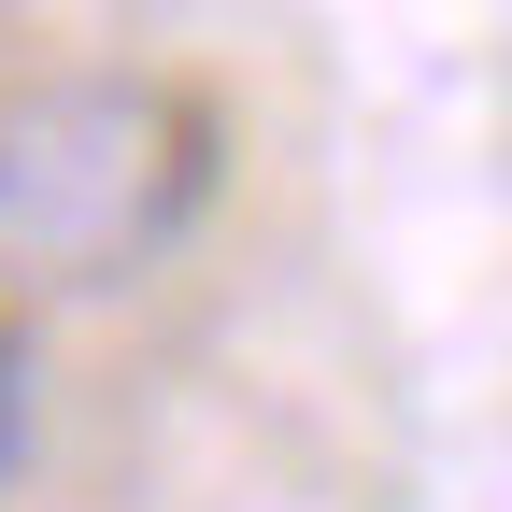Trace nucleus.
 <instances>
[{
	"label": "nucleus",
	"instance_id": "f257e3e1",
	"mask_svg": "<svg viewBox=\"0 0 512 512\" xmlns=\"http://www.w3.org/2000/svg\"><path fill=\"white\" fill-rule=\"evenodd\" d=\"M200 200V114L128 86V72H72L0 100V299L43 285H114L185 228Z\"/></svg>",
	"mask_w": 512,
	"mask_h": 512
},
{
	"label": "nucleus",
	"instance_id": "f03ea898",
	"mask_svg": "<svg viewBox=\"0 0 512 512\" xmlns=\"http://www.w3.org/2000/svg\"><path fill=\"white\" fill-rule=\"evenodd\" d=\"M29 456V342H15V313H0V470Z\"/></svg>",
	"mask_w": 512,
	"mask_h": 512
}]
</instances>
